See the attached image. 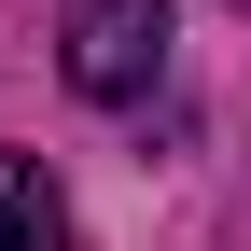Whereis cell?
Listing matches in <instances>:
<instances>
[{
  "label": "cell",
  "instance_id": "6da1fadb",
  "mask_svg": "<svg viewBox=\"0 0 251 251\" xmlns=\"http://www.w3.org/2000/svg\"><path fill=\"white\" fill-rule=\"evenodd\" d=\"M56 70H70L84 98H140V84L168 70V0H70V14H56Z\"/></svg>",
  "mask_w": 251,
  "mask_h": 251
},
{
  "label": "cell",
  "instance_id": "7a4b0ae2",
  "mask_svg": "<svg viewBox=\"0 0 251 251\" xmlns=\"http://www.w3.org/2000/svg\"><path fill=\"white\" fill-rule=\"evenodd\" d=\"M0 251H70V209H56L42 153H0Z\"/></svg>",
  "mask_w": 251,
  "mask_h": 251
},
{
  "label": "cell",
  "instance_id": "3957f363",
  "mask_svg": "<svg viewBox=\"0 0 251 251\" xmlns=\"http://www.w3.org/2000/svg\"><path fill=\"white\" fill-rule=\"evenodd\" d=\"M237 14H251V0H237Z\"/></svg>",
  "mask_w": 251,
  "mask_h": 251
}]
</instances>
